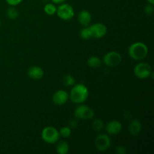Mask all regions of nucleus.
I'll return each mask as SVG.
<instances>
[{"label":"nucleus","instance_id":"1","mask_svg":"<svg viewBox=\"0 0 154 154\" xmlns=\"http://www.w3.org/2000/svg\"><path fill=\"white\" fill-rule=\"evenodd\" d=\"M89 96L88 88L83 84H75L69 95L71 101L75 104H82L86 102Z\"/></svg>","mask_w":154,"mask_h":154},{"label":"nucleus","instance_id":"2","mask_svg":"<svg viewBox=\"0 0 154 154\" xmlns=\"http://www.w3.org/2000/svg\"><path fill=\"white\" fill-rule=\"evenodd\" d=\"M129 56L134 60H142L148 54V48L142 42H135L128 48Z\"/></svg>","mask_w":154,"mask_h":154},{"label":"nucleus","instance_id":"3","mask_svg":"<svg viewBox=\"0 0 154 154\" xmlns=\"http://www.w3.org/2000/svg\"><path fill=\"white\" fill-rule=\"evenodd\" d=\"M60 137L59 131L53 126H46L42 132V138L47 144H55L58 141Z\"/></svg>","mask_w":154,"mask_h":154},{"label":"nucleus","instance_id":"4","mask_svg":"<svg viewBox=\"0 0 154 154\" xmlns=\"http://www.w3.org/2000/svg\"><path fill=\"white\" fill-rule=\"evenodd\" d=\"M94 111L85 105H78L74 111V117L77 120H91L94 117Z\"/></svg>","mask_w":154,"mask_h":154},{"label":"nucleus","instance_id":"5","mask_svg":"<svg viewBox=\"0 0 154 154\" xmlns=\"http://www.w3.org/2000/svg\"><path fill=\"white\" fill-rule=\"evenodd\" d=\"M133 72L136 78L144 80L150 78L153 71L150 64L147 63H140L135 66Z\"/></svg>","mask_w":154,"mask_h":154},{"label":"nucleus","instance_id":"6","mask_svg":"<svg viewBox=\"0 0 154 154\" xmlns=\"http://www.w3.org/2000/svg\"><path fill=\"white\" fill-rule=\"evenodd\" d=\"M102 62L108 67H116L122 62V56L117 51H109L103 57Z\"/></svg>","mask_w":154,"mask_h":154},{"label":"nucleus","instance_id":"7","mask_svg":"<svg viewBox=\"0 0 154 154\" xmlns=\"http://www.w3.org/2000/svg\"><path fill=\"white\" fill-rule=\"evenodd\" d=\"M56 14L60 19L63 20H69L72 19L75 15V11L72 6L69 4H61L57 8Z\"/></svg>","mask_w":154,"mask_h":154},{"label":"nucleus","instance_id":"8","mask_svg":"<svg viewBox=\"0 0 154 154\" xmlns=\"http://www.w3.org/2000/svg\"><path fill=\"white\" fill-rule=\"evenodd\" d=\"M111 145V138L106 134H99L95 139V146L100 152H105L108 150Z\"/></svg>","mask_w":154,"mask_h":154},{"label":"nucleus","instance_id":"9","mask_svg":"<svg viewBox=\"0 0 154 154\" xmlns=\"http://www.w3.org/2000/svg\"><path fill=\"white\" fill-rule=\"evenodd\" d=\"M90 27L91 29L93 38H102L107 34V26L102 23H96L90 26Z\"/></svg>","mask_w":154,"mask_h":154},{"label":"nucleus","instance_id":"10","mask_svg":"<svg viewBox=\"0 0 154 154\" xmlns=\"http://www.w3.org/2000/svg\"><path fill=\"white\" fill-rule=\"evenodd\" d=\"M69 99V93L65 90H60L54 93L52 96V102H54V105L60 106V105H65L68 102Z\"/></svg>","mask_w":154,"mask_h":154},{"label":"nucleus","instance_id":"11","mask_svg":"<svg viewBox=\"0 0 154 154\" xmlns=\"http://www.w3.org/2000/svg\"><path fill=\"white\" fill-rule=\"evenodd\" d=\"M105 131L110 135H118L123 129V125L118 120H111L105 126Z\"/></svg>","mask_w":154,"mask_h":154},{"label":"nucleus","instance_id":"12","mask_svg":"<svg viewBox=\"0 0 154 154\" xmlns=\"http://www.w3.org/2000/svg\"><path fill=\"white\" fill-rule=\"evenodd\" d=\"M142 131V124L139 120L134 119L129 125V132L132 136L137 137Z\"/></svg>","mask_w":154,"mask_h":154},{"label":"nucleus","instance_id":"13","mask_svg":"<svg viewBox=\"0 0 154 154\" xmlns=\"http://www.w3.org/2000/svg\"><path fill=\"white\" fill-rule=\"evenodd\" d=\"M78 20L79 23L82 26H88L92 20L91 14L87 10H82L79 12L78 16Z\"/></svg>","mask_w":154,"mask_h":154},{"label":"nucleus","instance_id":"14","mask_svg":"<svg viewBox=\"0 0 154 154\" xmlns=\"http://www.w3.org/2000/svg\"><path fill=\"white\" fill-rule=\"evenodd\" d=\"M27 74H28V76L32 79L39 80L43 78L44 70L40 66H33L28 69Z\"/></svg>","mask_w":154,"mask_h":154},{"label":"nucleus","instance_id":"15","mask_svg":"<svg viewBox=\"0 0 154 154\" xmlns=\"http://www.w3.org/2000/svg\"><path fill=\"white\" fill-rule=\"evenodd\" d=\"M102 61L101 60V59L96 56L90 57L87 60V65L93 69H98L102 66Z\"/></svg>","mask_w":154,"mask_h":154},{"label":"nucleus","instance_id":"16","mask_svg":"<svg viewBox=\"0 0 154 154\" xmlns=\"http://www.w3.org/2000/svg\"><path fill=\"white\" fill-rule=\"evenodd\" d=\"M69 151V144L67 141H61L57 145V153L59 154H67Z\"/></svg>","mask_w":154,"mask_h":154},{"label":"nucleus","instance_id":"17","mask_svg":"<svg viewBox=\"0 0 154 154\" xmlns=\"http://www.w3.org/2000/svg\"><path fill=\"white\" fill-rule=\"evenodd\" d=\"M80 37L84 39V40H88V39L93 38L91 29L89 26H85L80 31Z\"/></svg>","mask_w":154,"mask_h":154},{"label":"nucleus","instance_id":"18","mask_svg":"<svg viewBox=\"0 0 154 154\" xmlns=\"http://www.w3.org/2000/svg\"><path fill=\"white\" fill-rule=\"evenodd\" d=\"M92 128L96 132H102L104 129V128H105L104 122L102 120H100V119H95L93 122V124H92Z\"/></svg>","mask_w":154,"mask_h":154},{"label":"nucleus","instance_id":"19","mask_svg":"<svg viewBox=\"0 0 154 154\" xmlns=\"http://www.w3.org/2000/svg\"><path fill=\"white\" fill-rule=\"evenodd\" d=\"M6 15H7V17L9 19L15 20L19 16V12H18V11L14 6H11V7L8 8L7 12H6Z\"/></svg>","mask_w":154,"mask_h":154},{"label":"nucleus","instance_id":"20","mask_svg":"<svg viewBox=\"0 0 154 154\" xmlns=\"http://www.w3.org/2000/svg\"><path fill=\"white\" fill-rule=\"evenodd\" d=\"M57 7H56V5L54 4L48 3L44 7V11L48 15H54L57 12Z\"/></svg>","mask_w":154,"mask_h":154},{"label":"nucleus","instance_id":"21","mask_svg":"<svg viewBox=\"0 0 154 154\" xmlns=\"http://www.w3.org/2000/svg\"><path fill=\"white\" fill-rule=\"evenodd\" d=\"M63 83L66 87H72L75 84V78L71 75H66L63 78Z\"/></svg>","mask_w":154,"mask_h":154},{"label":"nucleus","instance_id":"22","mask_svg":"<svg viewBox=\"0 0 154 154\" xmlns=\"http://www.w3.org/2000/svg\"><path fill=\"white\" fill-rule=\"evenodd\" d=\"M59 134H60V136L64 138H67L72 135V129L69 126H63L60 129Z\"/></svg>","mask_w":154,"mask_h":154},{"label":"nucleus","instance_id":"23","mask_svg":"<svg viewBox=\"0 0 154 154\" xmlns=\"http://www.w3.org/2000/svg\"><path fill=\"white\" fill-rule=\"evenodd\" d=\"M144 13L147 15V16H152L154 13V8H153V5L151 4H147L146 5L145 7L144 8Z\"/></svg>","mask_w":154,"mask_h":154},{"label":"nucleus","instance_id":"24","mask_svg":"<svg viewBox=\"0 0 154 154\" xmlns=\"http://www.w3.org/2000/svg\"><path fill=\"white\" fill-rule=\"evenodd\" d=\"M126 147L123 145L117 146L115 149V153L117 154H126Z\"/></svg>","mask_w":154,"mask_h":154},{"label":"nucleus","instance_id":"25","mask_svg":"<svg viewBox=\"0 0 154 154\" xmlns=\"http://www.w3.org/2000/svg\"><path fill=\"white\" fill-rule=\"evenodd\" d=\"M77 126H78V120H77V119L75 117L69 122V127L71 129H75V128L77 127Z\"/></svg>","mask_w":154,"mask_h":154},{"label":"nucleus","instance_id":"26","mask_svg":"<svg viewBox=\"0 0 154 154\" xmlns=\"http://www.w3.org/2000/svg\"><path fill=\"white\" fill-rule=\"evenodd\" d=\"M6 2L11 6H16L17 5L20 4L23 0H5Z\"/></svg>","mask_w":154,"mask_h":154},{"label":"nucleus","instance_id":"27","mask_svg":"<svg viewBox=\"0 0 154 154\" xmlns=\"http://www.w3.org/2000/svg\"><path fill=\"white\" fill-rule=\"evenodd\" d=\"M54 4H61V3L64 2L66 0H51Z\"/></svg>","mask_w":154,"mask_h":154},{"label":"nucleus","instance_id":"28","mask_svg":"<svg viewBox=\"0 0 154 154\" xmlns=\"http://www.w3.org/2000/svg\"><path fill=\"white\" fill-rule=\"evenodd\" d=\"M147 1L148 2V3H150V4L154 5V0H147Z\"/></svg>","mask_w":154,"mask_h":154},{"label":"nucleus","instance_id":"29","mask_svg":"<svg viewBox=\"0 0 154 154\" xmlns=\"http://www.w3.org/2000/svg\"><path fill=\"white\" fill-rule=\"evenodd\" d=\"M0 25H1V20H0Z\"/></svg>","mask_w":154,"mask_h":154}]
</instances>
